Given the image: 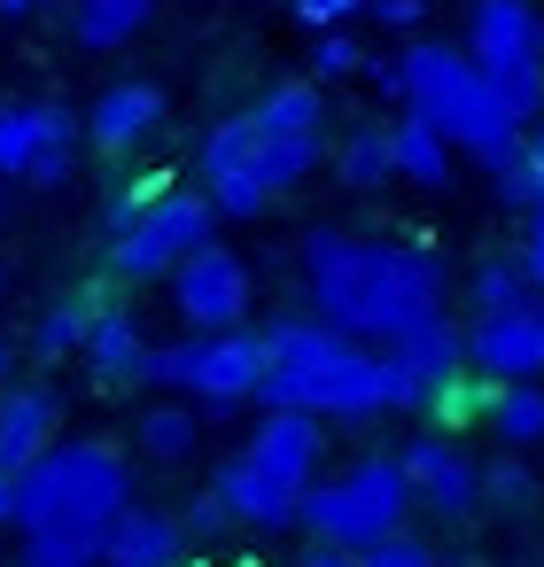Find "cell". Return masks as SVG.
I'll use <instances>...</instances> for the list:
<instances>
[{
    "instance_id": "15",
    "label": "cell",
    "mask_w": 544,
    "mask_h": 567,
    "mask_svg": "<svg viewBox=\"0 0 544 567\" xmlns=\"http://www.w3.org/2000/svg\"><path fill=\"white\" fill-rule=\"evenodd\" d=\"M466 373L490 381V389H513V381H536L544 373V334H536V311H505V319H466Z\"/></svg>"
},
{
    "instance_id": "19",
    "label": "cell",
    "mask_w": 544,
    "mask_h": 567,
    "mask_svg": "<svg viewBox=\"0 0 544 567\" xmlns=\"http://www.w3.org/2000/svg\"><path fill=\"white\" fill-rule=\"evenodd\" d=\"M211 489H218V505L234 513V528H257V536H273V528H296V505H304V497H296V489H280L265 466H249L242 451H234V458L211 474Z\"/></svg>"
},
{
    "instance_id": "38",
    "label": "cell",
    "mask_w": 544,
    "mask_h": 567,
    "mask_svg": "<svg viewBox=\"0 0 544 567\" xmlns=\"http://www.w3.org/2000/svg\"><path fill=\"white\" fill-rule=\"evenodd\" d=\"M304 567H366V559H358V551H327V544H319V551H304Z\"/></svg>"
},
{
    "instance_id": "44",
    "label": "cell",
    "mask_w": 544,
    "mask_h": 567,
    "mask_svg": "<svg viewBox=\"0 0 544 567\" xmlns=\"http://www.w3.org/2000/svg\"><path fill=\"white\" fill-rule=\"evenodd\" d=\"M528 567H544V559H528Z\"/></svg>"
},
{
    "instance_id": "17",
    "label": "cell",
    "mask_w": 544,
    "mask_h": 567,
    "mask_svg": "<svg viewBox=\"0 0 544 567\" xmlns=\"http://www.w3.org/2000/svg\"><path fill=\"white\" fill-rule=\"evenodd\" d=\"M164 117H172V102H164L156 79H117V86L94 94V110H86V141H94L102 156H133Z\"/></svg>"
},
{
    "instance_id": "31",
    "label": "cell",
    "mask_w": 544,
    "mask_h": 567,
    "mask_svg": "<svg viewBox=\"0 0 544 567\" xmlns=\"http://www.w3.org/2000/svg\"><path fill=\"white\" fill-rule=\"evenodd\" d=\"M528 497H536V482H528L521 458H490L482 466V505L490 513H528Z\"/></svg>"
},
{
    "instance_id": "39",
    "label": "cell",
    "mask_w": 544,
    "mask_h": 567,
    "mask_svg": "<svg viewBox=\"0 0 544 567\" xmlns=\"http://www.w3.org/2000/svg\"><path fill=\"white\" fill-rule=\"evenodd\" d=\"M9 381H17V342L0 334V389H9Z\"/></svg>"
},
{
    "instance_id": "27",
    "label": "cell",
    "mask_w": 544,
    "mask_h": 567,
    "mask_svg": "<svg viewBox=\"0 0 544 567\" xmlns=\"http://www.w3.org/2000/svg\"><path fill=\"white\" fill-rule=\"evenodd\" d=\"M94 319H102L94 296H63V303H48V311L32 319V358H79L86 334H94Z\"/></svg>"
},
{
    "instance_id": "36",
    "label": "cell",
    "mask_w": 544,
    "mask_h": 567,
    "mask_svg": "<svg viewBox=\"0 0 544 567\" xmlns=\"http://www.w3.org/2000/svg\"><path fill=\"white\" fill-rule=\"evenodd\" d=\"M373 24L381 32H420V0H373Z\"/></svg>"
},
{
    "instance_id": "14",
    "label": "cell",
    "mask_w": 544,
    "mask_h": 567,
    "mask_svg": "<svg viewBox=\"0 0 544 567\" xmlns=\"http://www.w3.org/2000/svg\"><path fill=\"white\" fill-rule=\"evenodd\" d=\"M55 443H63V396L48 381H9L0 389V482H24Z\"/></svg>"
},
{
    "instance_id": "10",
    "label": "cell",
    "mask_w": 544,
    "mask_h": 567,
    "mask_svg": "<svg viewBox=\"0 0 544 567\" xmlns=\"http://www.w3.org/2000/svg\"><path fill=\"white\" fill-rule=\"evenodd\" d=\"M79 172V117L63 102H0V179L63 187Z\"/></svg>"
},
{
    "instance_id": "43",
    "label": "cell",
    "mask_w": 544,
    "mask_h": 567,
    "mask_svg": "<svg viewBox=\"0 0 544 567\" xmlns=\"http://www.w3.org/2000/svg\"><path fill=\"white\" fill-rule=\"evenodd\" d=\"M63 9H79V0H63Z\"/></svg>"
},
{
    "instance_id": "1",
    "label": "cell",
    "mask_w": 544,
    "mask_h": 567,
    "mask_svg": "<svg viewBox=\"0 0 544 567\" xmlns=\"http://www.w3.org/2000/svg\"><path fill=\"white\" fill-rule=\"evenodd\" d=\"M304 296H311L319 327H335L366 350H389L412 327L443 319V257L420 241H366V234L311 226L304 234Z\"/></svg>"
},
{
    "instance_id": "34",
    "label": "cell",
    "mask_w": 544,
    "mask_h": 567,
    "mask_svg": "<svg viewBox=\"0 0 544 567\" xmlns=\"http://www.w3.org/2000/svg\"><path fill=\"white\" fill-rule=\"evenodd\" d=\"M187 528H234V513L218 505V489H203V497H187V513H179Z\"/></svg>"
},
{
    "instance_id": "11",
    "label": "cell",
    "mask_w": 544,
    "mask_h": 567,
    "mask_svg": "<svg viewBox=\"0 0 544 567\" xmlns=\"http://www.w3.org/2000/svg\"><path fill=\"white\" fill-rule=\"evenodd\" d=\"M265 381H273V350H265V334H187V404H211V412H234V404H257L265 396Z\"/></svg>"
},
{
    "instance_id": "3",
    "label": "cell",
    "mask_w": 544,
    "mask_h": 567,
    "mask_svg": "<svg viewBox=\"0 0 544 567\" xmlns=\"http://www.w3.org/2000/svg\"><path fill=\"white\" fill-rule=\"evenodd\" d=\"M404 71V117H420L428 133H443L451 148H466L474 164L521 148V117L497 102V86L474 71L466 48H443V40H404L397 55Z\"/></svg>"
},
{
    "instance_id": "13",
    "label": "cell",
    "mask_w": 544,
    "mask_h": 567,
    "mask_svg": "<svg viewBox=\"0 0 544 567\" xmlns=\"http://www.w3.org/2000/svg\"><path fill=\"white\" fill-rule=\"evenodd\" d=\"M404 482H412V505H428L435 520H466L482 513V458H466L451 435H412L397 451Z\"/></svg>"
},
{
    "instance_id": "42",
    "label": "cell",
    "mask_w": 544,
    "mask_h": 567,
    "mask_svg": "<svg viewBox=\"0 0 544 567\" xmlns=\"http://www.w3.org/2000/svg\"><path fill=\"white\" fill-rule=\"evenodd\" d=\"M536 334H544V296H536Z\"/></svg>"
},
{
    "instance_id": "23",
    "label": "cell",
    "mask_w": 544,
    "mask_h": 567,
    "mask_svg": "<svg viewBox=\"0 0 544 567\" xmlns=\"http://www.w3.org/2000/svg\"><path fill=\"white\" fill-rule=\"evenodd\" d=\"M389 164H397V179H412L420 195H451V179H459V164H451V141L443 133H428L420 117H389Z\"/></svg>"
},
{
    "instance_id": "8",
    "label": "cell",
    "mask_w": 544,
    "mask_h": 567,
    "mask_svg": "<svg viewBox=\"0 0 544 567\" xmlns=\"http://www.w3.org/2000/svg\"><path fill=\"white\" fill-rule=\"evenodd\" d=\"M257 148H265V187L273 195H288V187H304L319 164H327V148H335V125H327V94L311 86V79H288V86H273L257 110Z\"/></svg>"
},
{
    "instance_id": "24",
    "label": "cell",
    "mask_w": 544,
    "mask_h": 567,
    "mask_svg": "<svg viewBox=\"0 0 544 567\" xmlns=\"http://www.w3.org/2000/svg\"><path fill=\"white\" fill-rule=\"evenodd\" d=\"M327 172L350 187V195H381L389 179H397V164H389V125H350L335 148H327Z\"/></svg>"
},
{
    "instance_id": "41",
    "label": "cell",
    "mask_w": 544,
    "mask_h": 567,
    "mask_svg": "<svg viewBox=\"0 0 544 567\" xmlns=\"http://www.w3.org/2000/svg\"><path fill=\"white\" fill-rule=\"evenodd\" d=\"M187 567H234V559H187Z\"/></svg>"
},
{
    "instance_id": "9",
    "label": "cell",
    "mask_w": 544,
    "mask_h": 567,
    "mask_svg": "<svg viewBox=\"0 0 544 567\" xmlns=\"http://www.w3.org/2000/svg\"><path fill=\"white\" fill-rule=\"evenodd\" d=\"M195 179H203V195H211L218 218H265V210L280 203V195L265 187V148H257V117H249V110H234V117H218V125L203 133Z\"/></svg>"
},
{
    "instance_id": "26",
    "label": "cell",
    "mask_w": 544,
    "mask_h": 567,
    "mask_svg": "<svg viewBox=\"0 0 544 567\" xmlns=\"http://www.w3.org/2000/svg\"><path fill=\"white\" fill-rule=\"evenodd\" d=\"M466 296H474V319H505V311H536V288L521 272V257H482L466 272Z\"/></svg>"
},
{
    "instance_id": "40",
    "label": "cell",
    "mask_w": 544,
    "mask_h": 567,
    "mask_svg": "<svg viewBox=\"0 0 544 567\" xmlns=\"http://www.w3.org/2000/svg\"><path fill=\"white\" fill-rule=\"evenodd\" d=\"M24 9H40V0H0V17H24Z\"/></svg>"
},
{
    "instance_id": "18",
    "label": "cell",
    "mask_w": 544,
    "mask_h": 567,
    "mask_svg": "<svg viewBox=\"0 0 544 567\" xmlns=\"http://www.w3.org/2000/svg\"><path fill=\"white\" fill-rule=\"evenodd\" d=\"M102 567H187V520L164 505H125L102 536Z\"/></svg>"
},
{
    "instance_id": "6",
    "label": "cell",
    "mask_w": 544,
    "mask_h": 567,
    "mask_svg": "<svg viewBox=\"0 0 544 567\" xmlns=\"http://www.w3.org/2000/svg\"><path fill=\"white\" fill-rule=\"evenodd\" d=\"M412 513V482L397 466V451H366L350 474H327L304 489L296 528H311L327 551H373L381 536H397Z\"/></svg>"
},
{
    "instance_id": "2",
    "label": "cell",
    "mask_w": 544,
    "mask_h": 567,
    "mask_svg": "<svg viewBox=\"0 0 544 567\" xmlns=\"http://www.w3.org/2000/svg\"><path fill=\"white\" fill-rule=\"evenodd\" d=\"M265 350H273V381L257 396L265 412H311V420H350V427H373L389 412H420V389L389 350H366V342L319 327L311 311L273 319Z\"/></svg>"
},
{
    "instance_id": "12",
    "label": "cell",
    "mask_w": 544,
    "mask_h": 567,
    "mask_svg": "<svg viewBox=\"0 0 544 567\" xmlns=\"http://www.w3.org/2000/svg\"><path fill=\"white\" fill-rule=\"evenodd\" d=\"M249 296H257V280H249V265L226 249V241H211L179 280H172V311L187 319V334H242V319H249Z\"/></svg>"
},
{
    "instance_id": "35",
    "label": "cell",
    "mask_w": 544,
    "mask_h": 567,
    "mask_svg": "<svg viewBox=\"0 0 544 567\" xmlns=\"http://www.w3.org/2000/svg\"><path fill=\"white\" fill-rule=\"evenodd\" d=\"M521 272H528V288L544 296V210L528 218V241H521Z\"/></svg>"
},
{
    "instance_id": "28",
    "label": "cell",
    "mask_w": 544,
    "mask_h": 567,
    "mask_svg": "<svg viewBox=\"0 0 544 567\" xmlns=\"http://www.w3.org/2000/svg\"><path fill=\"white\" fill-rule=\"evenodd\" d=\"M490 435H497L505 451H528V443H544V381L490 389Z\"/></svg>"
},
{
    "instance_id": "7",
    "label": "cell",
    "mask_w": 544,
    "mask_h": 567,
    "mask_svg": "<svg viewBox=\"0 0 544 567\" xmlns=\"http://www.w3.org/2000/svg\"><path fill=\"white\" fill-rule=\"evenodd\" d=\"M466 55L528 133L544 117V9L536 0H474L466 9Z\"/></svg>"
},
{
    "instance_id": "4",
    "label": "cell",
    "mask_w": 544,
    "mask_h": 567,
    "mask_svg": "<svg viewBox=\"0 0 544 567\" xmlns=\"http://www.w3.org/2000/svg\"><path fill=\"white\" fill-rule=\"evenodd\" d=\"M133 505V466L117 443L102 435H71L55 443L24 482H17V536H48V528H79V536H110V520Z\"/></svg>"
},
{
    "instance_id": "22",
    "label": "cell",
    "mask_w": 544,
    "mask_h": 567,
    "mask_svg": "<svg viewBox=\"0 0 544 567\" xmlns=\"http://www.w3.org/2000/svg\"><path fill=\"white\" fill-rule=\"evenodd\" d=\"M389 358L412 373V389H420V404H428L443 381H459V373H466V334H459L451 319H428V327H412L404 342H389Z\"/></svg>"
},
{
    "instance_id": "37",
    "label": "cell",
    "mask_w": 544,
    "mask_h": 567,
    "mask_svg": "<svg viewBox=\"0 0 544 567\" xmlns=\"http://www.w3.org/2000/svg\"><path fill=\"white\" fill-rule=\"evenodd\" d=\"M521 156H528V218H536V210H544V133H528Z\"/></svg>"
},
{
    "instance_id": "30",
    "label": "cell",
    "mask_w": 544,
    "mask_h": 567,
    "mask_svg": "<svg viewBox=\"0 0 544 567\" xmlns=\"http://www.w3.org/2000/svg\"><path fill=\"white\" fill-rule=\"evenodd\" d=\"M420 412H435L443 427H466V420H490V381H474V373H459V381H443Z\"/></svg>"
},
{
    "instance_id": "32",
    "label": "cell",
    "mask_w": 544,
    "mask_h": 567,
    "mask_svg": "<svg viewBox=\"0 0 544 567\" xmlns=\"http://www.w3.org/2000/svg\"><path fill=\"white\" fill-rule=\"evenodd\" d=\"M358 71H366V48H358V40H342V32L311 40V86H327V79H358Z\"/></svg>"
},
{
    "instance_id": "45",
    "label": "cell",
    "mask_w": 544,
    "mask_h": 567,
    "mask_svg": "<svg viewBox=\"0 0 544 567\" xmlns=\"http://www.w3.org/2000/svg\"><path fill=\"white\" fill-rule=\"evenodd\" d=\"M0 296H9V288H0Z\"/></svg>"
},
{
    "instance_id": "33",
    "label": "cell",
    "mask_w": 544,
    "mask_h": 567,
    "mask_svg": "<svg viewBox=\"0 0 544 567\" xmlns=\"http://www.w3.org/2000/svg\"><path fill=\"white\" fill-rule=\"evenodd\" d=\"M366 567H443V551L428 544V536H412V528H397V536H381L373 551H358Z\"/></svg>"
},
{
    "instance_id": "29",
    "label": "cell",
    "mask_w": 544,
    "mask_h": 567,
    "mask_svg": "<svg viewBox=\"0 0 544 567\" xmlns=\"http://www.w3.org/2000/svg\"><path fill=\"white\" fill-rule=\"evenodd\" d=\"M17 567H102V536H79V528L17 536Z\"/></svg>"
},
{
    "instance_id": "21",
    "label": "cell",
    "mask_w": 544,
    "mask_h": 567,
    "mask_svg": "<svg viewBox=\"0 0 544 567\" xmlns=\"http://www.w3.org/2000/svg\"><path fill=\"white\" fill-rule=\"evenodd\" d=\"M133 451L156 458V466H187V458L203 451V412H195L187 396H148V404L133 412Z\"/></svg>"
},
{
    "instance_id": "20",
    "label": "cell",
    "mask_w": 544,
    "mask_h": 567,
    "mask_svg": "<svg viewBox=\"0 0 544 567\" xmlns=\"http://www.w3.org/2000/svg\"><path fill=\"white\" fill-rule=\"evenodd\" d=\"M148 350H156V342L141 334V319H133V311H102L79 358H86V373H94L102 389H133V381L148 373Z\"/></svg>"
},
{
    "instance_id": "25",
    "label": "cell",
    "mask_w": 544,
    "mask_h": 567,
    "mask_svg": "<svg viewBox=\"0 0 544 567\" xmlns=\"http://www.w3.org/2000/svg\"><path fill=\"white\" fill-rule=\"evenodd\" d=\"M148 17H156V0H79V9H71V40L86 55H117Z\"/></svg>"
},
{
    "instance_id": "5",
    "label": "cell",
    "mask_w": 544,
    "mask_h": 567,
    "mask_svg": "<svg viewBox=\"0 0 544 567\" xmlns=\"http://www.w3.org/2000/svg\"><path fill=\"white\" fill-rule=\"evenodd\" d=\"M211 241H218V210L203 187H141L110 203V272L133 288L179 280Z\"/></svg>"
},
{
    "instance_id": "16",
    "label": "cell",
    "mask_w": 544,
    "mask_h": 567,
    "mask_svg": "<svg viewBox=\"0 0 544 567\" xmlns=\"http://www.w3.org/2000/svg\"><path fill=\"white\" fill-rule=\"evenodd\" d=\"M242 458L249 466H265L280 489H311L319 482V458H327V420H311V412H265L257 427H249V443H242Z\"/></svg>"
}]
</instances>
